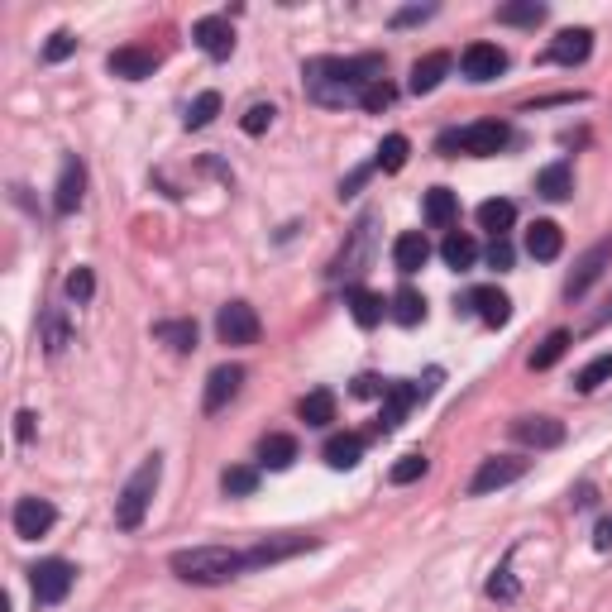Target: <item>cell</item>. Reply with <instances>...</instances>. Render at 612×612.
Returning <instances> with one entry per match:
<instances>
[{
	"label": "cell",
	"instance_id": "obj_13",
	"mask_svg": "<svg viewBox=\"0 0 612 612\" xmlns=\"http://www.w3.org/2000/svg\"><path fill=\"white\" fill-rule=\"evenodd\" d=\"M302 550H316V536H268V541L244 550V565L263 569V565H278V560H292Z\"/></svg>",
	"mask_w": 612,
	"mask_h": 612
},
{
	"label": "cell",
	"instance_id": "obj_27",
	"mask_svg": "<svg viewBox=\"0 0 612 612\" xmlns=\"http://www.w3.org/2000/svg\"><path fill=\"white\" fill-rule=\"evenodd\" d=\"M153 340H163V345L177 354H192L197 350V321H158V326H153Z\"/></svg>",
	"mask_w": 612,
	"mask_h": 612
},
{
	"label": "cell",
	"instance_id": "obj_32",
	"mask_svg": "<svg viewBox=\"0 0 612 612\" xmlns=\"http://www.w3.org/2000/svg\"><path fill=\"white\" fill-rule=\"evenodd\" d=\"M388 311H393L397 326H416V321H426V297H421L416 287H397Z\"/></svg>",
	"mask_w": 612,
	"mask_h": 612
},
{
	"label": "cell",
	"instance_id": "obj_49",
	"mask_svg": "<svg viewBox=\"0 0 612 612\" xmlns=\"http://www.w3.org/2000/svg\"><path fill=\"white\" fill-rule=\"evenodd\" d=\"M378 393H388V383H378L373 373H359V378H354V397H378Z\"/></svg>",
	"mask_w": 612,
	"mask_h": 612
},
{
	"label": "cell",
	"instance_id": "obj_3",
	"mask_svg": "<svg viewBox=\"0 0 612 612\" xmlns=\"http://www.w3.org/2000/svg\"><path fill=\"white\" fill-rule=\"evenodd\" d=\"M158 479H163V459L149 455L130 474V483L120 488V498H115V526L120 531H139L144 526V517H149V507H153V493H158Z\"/></svg>",
	"mask_w": 612,
	"mask_h": 612
},
{
	"label": "cell",
	"instance_id": "obj_24",
	"mask_svg": "<svg viewBox=\"0 0 612 612\" xmlns=\"http://www.w3.org/2000/svg\"><path fill=\"white\" fill-rule=\"evenodd\" d=\"M560 249H565V235H560L555 220H536V225L526 230V254H531V259L550 263V259H560Z\"/></svg>",
	"mask_w": 612,
	"mask_h": 612
},
{
	"label": "cell",
	"instance_id": "obj_20",
	"mask_svg": "<svg viewBox=\"0 0 612 612\" xmlns=\"http://www.w3.org/2000/svg\"><path fill=\"white\" fill-rule=\"evenodd\" d=\"M244 388V369L240 364H220V369H211V378H206V397H201V407L206 412H220L230 397Z\"/></svg>",
	"mask_w": 612,
	"mask_h": 612
},
{
	"label": "cell",
	"instance_id": "obj_31",
	"mask_svg": "<svg viewBox=\"0 0 612 612\" xmlns=\"http://www.w3.org/2000/svg\"><path fill=\"white\" fill-rule=\"evenodd\" d=\"M321 455H326L330 469H354L364 459V436H330Z\"/></svg>",
	"mask_w": 612,
	"mask_h": 612
},
{
	"label": "cell",
	"instance_id": "obj_33",
	"mask_svg": "<svg viewBox=\"0 0 612 612\" xmlns=\"http://www.w3.org/2000/svg\"><path fill=\"white\" fill-rule=\"evenodd\" d=\"M546 20V5L541 0H512V5H498V24H512V29H536Z\"/></svg>",
	"mask_w": 612,
	"mask_h": 612
},
{
	"label": "cell",
	"instance_id": "obj_16",
	"mask_svg": "<svg viewBox=\"0 0 612 612\" xmlns=\"http://www.w3.org/2000/svg\"><path fill=\"white\" fill-rule=\"evenodd\" d=\"M82 197H87V168H82V158H67L63 173H58V187H53V211L72 216L82 206Z\"/></svg>",
	"mask_w": 612,
	"mask_h": 612
},
{
	"label": "cell",
	"instance_id": "obj_48",
	"mask_svg": "<svg viewBox=\"0 0 612 612\" xmlns=\"http://www.w3.org/2000/svg\"><path fill=\"white\" fill-rule=\"evenodd\" d=\"M483 259H488V268H498V273H503V268H512V244H507V240H493Z\"/></svg>",
	"mask_w": 612,
	"mask_h": 612
},
{
	"label": "cell",
	"instance_id": "obj_25",
	"mask_svg": "<svg viewBox=\"0 0 612 612\" xmlns=\"http://www.w3.org/2000/svg\"><path fill=\"white\" fill-rule=\"evenodd\" d=\"M421 211H426V225H431V230H450L459 216V197L450 187H431L426 201H421Z\"/></svg>",
	"mask_w": 612,
	"mask_h": 612
},
{
	"label": "cell",
	"instance_id": "obj_42",
	"mask_svg": "<svg viewBox=\"0 0 612 612\" xmlns=\"http://www.w3.org/2000/svg\"><path fill=\"white\" fill-rule=\"evenodd\" d=\"M393 101H397V91H393V82H388V77H383V82H373V87L359 96V106L369 110V115H383Z\"/></svg>",
	"mask_w": 612,
	"mask_h": 612
},
{
	"label": "cell",
	"instance_id": "obj_36",
	"mask_svg": "<svg viewBox=\"0 0 612 612\" xmlns=\"http://www.w3.org/2000/svg\"><path fill=\"white\" fill-rule=\"evenodd\" d=\"M565 350H569V330H550L546 340H541V350L531 354L526 364H531V373H546V369H555V364L565 359Z\"/></svg>",
	"mask_w": 612,
	"mask_h": 612
},
{
	"label": "cell",
	"instance_id": "obj_6",
	"mask_svg": "<svg viewBox=\"0 0 612 612\" xmlns=\"http://www.w3.org/2000/svg\"><path fill=\"white\" fill-rule=\"evenodd\" d=\"M373 225H378V216L373 211H364V216L354 220V230H350V244L335 254V263H330V278H345V283L354 287V278L369 268L373 259Z\"/></svg>",
	"mask_w": 612,
	"mask_h": 612
},
{
	"label": "cell",
	"instance_id": "obj_1",
	"mask_svg": "<svg viewBox=\"0 0 612 612\" xmlns=\"http://www.w3.org/2000/svg\"><path fill=\"white\" fill-rule=\"evenodd\" d=\"M383 53H359V58H311L302 67V91L316 106H350L373 82H383Z\"/></svg>",
	"mask_w": 612,
	"mask_h": 612
},
{
	"label": "cell",
	"instance_id": "obj_35",
	"mask_svg": "<svg viewBox=\"0 0 612 612\" xmlns=\"http://www.w3.org/2000/svg\"><path fill=\"white\" fill-rule=\"evenodd\" d=\"M440 259L450 263L455 273H464L469 263L479 259V244H474V235H459V230H450V235H445V244H440Z\"/></svg>",
	"mask_w": 612,
	"mask_h": 612
},
{
	"label": "cell",
	"instance_id": "obj_44",
	"mask_svg": "<svg viewBox=\"0 0 612 612\" xmlns=\"http://www.w3.org/2000/svg\"><path fill=\"white\" fill-rule=\"evenodd\" d=\"M77 53V39L67 34V29H58V34H48V44H44V63H67Z\"/></svg>",
	"mask_w": 612,
	"mask_h": 612
},
{
	"label": "cell",
	"instance_id": "obj_9",
	"mask_svg": "<svg viewBox=\"0 0 612 612\" xmlns=\"http://www.w3.org/2000/svg\"><path fill=\"white\" fill-rule=\"evenodd\" d=\"M259 311L249 302H225L216 316V335L220 345H259Z\"/></svg>",
	"mask_w": 612,
	"mask_h": 612
},
{
	"label": "cell",
	"instance_id": "obj_40",
	"mask_svg": "<svg viewBox=\"0 0 612 612\" xmlns=\"http://www.w3.org/2000/svg\"><path fill=\"white\" fill-rule=\"evenodd\" d=\"M216 115H220V91H201L192 110H187V130H206Z\"/></svg>",
	"mask_w": 612,
	"mask_h": 612
},
{
	"label": "cell",
	"instance_id": "obj_21",
	"mask_svg": "<svg viewBox=\"0 0 612 612\" xmlns=\"http://www.w3.org/2000/svg\"><path fill=\"white\" fill-rule=\"evenodd\" d=\"M426 259H431V244H426V235H421V230H407V235H397V240H393V268L402 273V278L421 273V268H426Z\"/></svg>",
	"mask_w": 612,
	"mask_h": 612
},
{
	"label": "cell",
	"instance_id": "obj_50",
	"mask_svg": "<svg viewBox=\"0 0 612 612\" xmlns=\"http://www.w3.org/2000/svg\"><path fill=\"white\" fill-rule=\"evenodd\" d=\"M569 503H574V507H593V503H598V488H593V483H579V488L569 493Z\"/></svg>",
	"mask_w": 612,
	"mask_h": 612
},
{
	"label": "cell",
	"instance_id": "obj_52",
	"mask_svg": "<svg viewBox=\"0 0 612 612\" xmlns=\"http://www.w3.org/2000/svg\"><path fill=\"white\" fill-rule=\"evenodd\" d=\"M34 421H39L34 412H20V416H15V436H20V440H34Z\"/></svg>",
	"mask_w": 612,
	"mask_h": 612
},
{
	"label": "cell",
	"instance_id": "obj_28",
	"mask_svg": "<svg viewBox=\"0 0 612 612\" xmlns=\"http://www.w3.org/2000/svg\"><path fill=\"white\" fill-rule=\"evenodd\" d=\"M536 192H541L546 201H565L569 192H574L569 163H550V168H541V173H536Z\"/></svg>",
	"mask_w": 612,
	"mask_h": 612
},
{
	"label": "cell",
	"instance_id": "obj_4",
	"mask_svg": "<svg viewBox=\"0 0 612 612\" xmlns=\"http://www.w3.org/2000/svg\"><path fill=\"white\" fill-rule=\"evenodd\" d=\"M507 125L503 120H474V125H464V130H450L440 139V149L445 153H469V158H493V153L507 149Z\"/></svg>",
	"mask_w": 612,
	"mask_h": 612
},
{
	"label": "cell",
	"instance_id": "obj_26",
	"mask_svg": "<svg viewBox=\"0 0 612 612\" xmlns=\"http://www.w3.org/2000/svg\"><path fill=\"white\" fill-rule=\"evenodd\" d=\"M292 459H297V436H287V431H268L259 440V464L263 469H292Z\"/></svg>",
	"mask_w": 612,
	"mask_h": 612
},
{
	"label": "cell",
	"instance_id": "obj_2",
	"mask_svg": "<svg viewBox=\"0 0 612 612\" xmlns=\"http://www.w3.org/2000/svg\"><path fill=\"white\" fill-rule=\"evenodd\" d=\"M173 574L182 584H201V589H216V584H230L235 574H244V550H230V546H192V550H177L173 560Z\"/></svg>",
	"mask_w": 612,
	"mask_h": 612
},
{
	"label": "cell",
	"instance_id": "obj_7",
	"mask_svg": "<svg viewBox=\"0 0 612 612\" xmlns=\"http://www.w3.org/2000/svg\"><path fill=\"white\" fill-rule=\"evenodd\" d=\"M77 584V569L67 565V560H39V565L29 569V589H34V603L39 608H53V603H63L67 593Z\"/></svg>",
	"mask_w": 612,
	"mask_h": 612
},
{
	"label": "cell",
	"instance_id": "obj_23",
	"mask_svg": "<svg viewBox=\"0 0 612 612\" xmlns=\"http://www.w3.org/2000/svg\"><path fill=\"white\" fill-rule=\"evenodd\" d=\"M345 306H350V316H354V326H364L373 330L378 321H383V311H388V302L378 297V292H369V287H345Z\"/></svg>",
	"mask_w": 612,
	"mask_h": 612
},
{
	"label": "cell",
	"instance_id": "obj_45",
	"mask_svg": "<svg viewBox=\"0 0 612 612\" xmlns=\"http://www.w3.org/2000/svg\"><path fill=\"white\" fill-rule=\"evenodd\" d=\"M273 115H278V110L268 106V101H259V106H249V110H244V120H240L244 134H263L268 125H273Z\"/></svg>",
	"mask_w": 612,
	"mask_h": 612
},
{
	"label": "cell",
	"instance_id": "obj_47",
	"mask_svg": "<svg viewBox=\"0 0 612 612\" xmlns=\"http://www.w3.org/2000/svg\"><path fill=\"white\" fill-rule=\"evenodd\" d=\"M436 15V5H407V10H397L393 15V29H407V24H421Z\"/></svg>",
	"mask_w": 612,
	"mask_h": 612
},
{
	"label": "cell",
	"instance_id": "obj_8",
	"mask_svg": "<svg viewBox=\"0 0 612 612\" xmlns=\"http://www.w3.org/2000/svg\"><path fill=\"white\" fill-rule=\"evenodd\" d=\"M608 263H612V240H598L589 244L584 254H579V263H574V273H569V283H565V302H579V297H589V287L608 273Z\"/></svg>",
	"mask_w": 612,
	"mask_h": 612
},
{
	"label": "cell",
	"instance_id": "obj_11",
	"mask_svg": "<svg viewBox=\"0 0 612 612\" xmlns=\"http://www.w3.org/2000/svg\"><path fill=\"white\" fill-rule=\"evenodd\" d=\"M507 431H512L517 445H531V450H555V445H565V421H555V416H517Z\"/></svg>",
	"mask_w": 612,
	"mask_h": 612
},
{
	"label": "cell",
	"instance_id": "obj_34",
	"mask_svg": "<svg viewBox=\"0 0 612 612\" xmlns=\"http://www.w3.org/2000/svg\"><path fill=\"white\" fill-rule=\"evenodd\" d=\"M220 488H225V498H254L259 493V469L254 464H230L220 474Z\"/></svg>",
	"mask_w": 612,
	"mask_h": 612
},
{
	"label": "cell",
	"instance_id": "obj_30",
	"mask_svg": "<svg viewBox=\"0 0 612 612\" xmlns=\"http://www.w3.org/2000/svg\"><path fill=\"white\" fill-rule=\"evenodd\" d=\"M297 416H302L306 426H330V421H335V393H330V388L306 393L302 402H297Z\"/></svg>",
	"mask_w": 612,
	"mask_h": 612
},
{
	"label": "cell",
	"instance_id": "obj_41",
	"mask_svg": "<svg viewBox=\"0 0 612 612\" xmlns=\"http://www.w3.org/2000/svg\"><path fill=\"white\" fill-rule=\"evenodd\" d=\"M426 469H431V464H426V455H416V450H412V455H402L393 469H388V479H393L397 488H407V483L426 479Z\"/></svg>",
	"mask_w": 612,
	"mask_h": 612
},
{
	"label": "cell",
	"instance_id": "obj_18",
	"mask_svg": "<svg viewBox=\"0 0 612 612\" xmlns=\"http://www.w3.org/2000/svg\"><path fill=\"white\" fill-rule=\"evenodd\" d=\"M106 67L115 77H125V82H144V77H153V67H158V53H153V48H139V44L115 48L106 58Z\"/></svg>",
	"mask_w": 612,
	"mask_h": 612
},
{
	"label": "cell",
	"instance_id": "obj_43",
	"mask_svg": "<svg viewBox=\"0 0 612 612\" xmlns=\"http://www.w3.org/2000/svg\"><path fill=\"white\" fill-rule=\"evenodd\" d=\"M63 292L77 306L91 302V292H96V278H91V268H72V273H67V283H63Z\"/></svg>",
	"mask_w": 612,
	"mask_h": 612
},
{
	"label": "cell",
	"instance_id": "obj_19",
	"mask_svg": "<svg viewBox=\"0 0 612 612\" xmlns=\"http://www.w3.org/2000/svg\"><path fill=\"white\" fill-rule=\"evenodd\" d=\"M464 306L479 311L483 326H507V321H512V297H507L503 287H474V292L464 297Z\"/></svg>",
	"mask_w": 612,
	"mask_h": 612
},
{
	"label": "cell",
	"instance_id": "obj_51",
	"mask_svg": "<svg viewBox=\"0 0 612 612\" xmlns=\"http://www.w3.org/2000/svg\"><path fill=\"white\" fill-rule=\"evenodd\" d=\"M593 546H598V550H612V517H603V522L593 526Z\"/></svg>",
	"mask_w": 612,
	"mask_h": 612
},
{
	"label": "cell",
	"instance_id": "obj_29",
	"mask_svg": "<svg viewBox=\"0 0 612 612\" xmlns=\"http://www.w3.org/2000/svg\"><path fill=\"white\" fill-rule=\"evenodd\" d=\"M512 220H517V206L512 201H483L479 206V225L493 235V240H507V230H512Z\"/></svg>",
	"mask_w": 612,
	"mask_h": 612
},
{
	"label": "cell",
	"instance_id": "obj_46",
	"mask_svg": "<svg viewBox=\"0 0 612 612\" xmlns=\"http://www.w3.org/2000/svg\"><path fill=\"white\" fill-rule=\"evenodd\" d=\"M488 598H503V603H512L517 598V579H512V569H493V579H488Z\"/></svg>",
	"mask_w": 612,
	"mask_h": 612
},
{
	"label": "cell",
	"instance_id": "obj_39",
	"mask_svg": "<svg viewBox=\"0 0 612 612\" xmlns=\"http://www.w3.org/2000/svg\"><path fill=\"white\" fill-rule=\"evenodd\" d=\"M608 378H612V354H598L593 364H584V369L574 373V393H598Z\"/></svg>",
	"mask_w": 612,
	"mask_h": 612
},
{
	"label": "cell",
	"instance_id": "obj_38",
	"mask_svg": "<svg viewBox=\"0 0 612 612\" xmlns=\"http://www.w3.org/2000/svg\"><path fill=\"white\" fill-rule=\"evenodd\" d=\"M407 153H412L407 134H388V139L378 144V158H373V168H383V173H402V168H407Z\"/></svg>",
	"mask_w": 612,
	"mask_h": 612
},
{
	"label": "cell",
	"instance_id": "obj_53",
	"mask_svg": "<svg viewBox=\"0 0 612 612\" xmlns=\"http://www.w3.org/2000/svg\"><path fill=\"white\" fill-rule=\"evenodd\" d=\"M612 321V302H608V311H603V316H598V321H593V326H608Z\"/></svg>",
	"mask_w": 612,
	"mask_h": 612
},
{
	"label": "cell",
	"instance_id": "obj_22",
	"mask_svg": "<svg viewBox=\"0 0 612 612\" xmlns=\"http://www.w3.org/2000/svg\"><path fill=\"white\" fill-rule=\"evenodd\" d=\"M450 63H455L450 53H426V58H416V63H412V82H407V87H412L416 96H426V91H436L440 82L450 77Z\"/></svg>",
	"mask_w": 612,
	"mask_h": 612
},
{
	"label": "cell",
	"instance_id": "obj_17",
	"mask_svg": "<svg viewBox=\"0 0 612 612\" xmlns=\"http://www.w3.org/2000/svg\"><path fill=\"white\" fill-rule=\"evenodd\" d=\"M589 53H593V34H589V29H560V34H555V44L546 48V63L579 67V63H589Z\"/></svg>",
	"mask_w": 612,
	"mask_h": 612
},
{
	"label": "cell",
	"instance_id": "obj_15",
	"mask_svg": "<svg viewBox=\"0 0 612 612\" xmlns=\"http://www.w3.org/2000/svg\"><path fill=\"white\" fill-rule=\"evenodd\" d=\"M459 67H464L469 82H493V77L507 72V53L498 44H469L464 58H459Z\"/></svg>",
	"mask_w": 612,
	"mask_h": 612
},
{
	"label": "cell",
	"instance_id": "obj_37",
	"mask_svg": "<svg viewBox=\"0 0 612 612\" xmlns=\"http://www.w3.org/2000/svg\"><path fill=\"white\" fill-rule=\"evenodd\" d=\"M72 345V330H67V316L58 311V306H48L44 311V350L48 359H58V354Z\"/></svg>",
	"mask_w": 612,
	"mask_h": 612
},
{
	"label": "cell",
	"instance_id": "obj_14",
	"mask_svg": "<svg viewBox=\"0 0 612 612\" xmlns=\"http://www.w3.org/2000/svg\"><path fill=\"white\" fill-rule=\"evenodd\" d=\"M192 44L206 53V58H230L235 53V29L225 15H206V20L192 24Z\"/></svg>",
	"mask_w": 612,
	"mask_h": 612
},
{
	"label": "cell",
	"instance_id": "obj_10",
	"mask_svg": "<svg viewBox=\"0 0 612 612\" xmlns=\"http://www.w3.org/2000/svg\"><path fill=\"white\" fill-rule=\"evenodd\" d=\"M526 474V459L517 455H493L479 464V474L469 479V498H488V493H498L507 483H517Z\"/></svg>",
	"mask_w": 612,
	"mask_h": 612
},
{
	"label": "cell",
	"instance_id": "obj_12",
	"mask_svg": "<svg viewBox=\"0 0 612 612\" xmlns=\"http://www.w3.org/2000/svg\"><path fill=\"white\" fill-rule=\"evenodd\" d=\"M10 522H15V536H20V541H39V536H48V531H53V522H58V507L48 503V498H20Z\"/></svg>",
	"mask_w": 612,
	"mask_h": 612
},
{
	"label": "cell",
	"instance_id": "obj_5",
	"mask_svg": "<svg viewBox=\"0 0 612 612\" xmlns=\"http://www.w3.org/2000/svg\"><path fill=\"white\" fill-rule=\"evenodd\" d=\"M440 383V369L426 373V383H388V393H383V412H378V421H373V431L378 436H388V431H397L402 426V416L412 412L421 397H431Z\"/></svg>",
	"mask_w": 612,
	"mask_h": 612
}]
</instances>
